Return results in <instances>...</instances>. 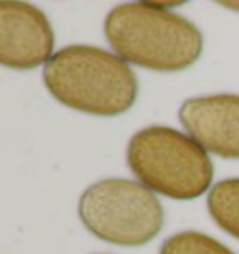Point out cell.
<instances>
[{"instance_id": "cell-1", "label": "cell", "mask_w": 239, "mask_h": 254, "mask_svg": "<svg viewBox=\"0 0 239 254\" xmlns=\"http://www.w3.org/2000/svg\"><path fill=\"white\" fill-rule=\"evenodd\" d=\"M105 36L121 60L165 73L191 67L204 47L196 24L155 2H131L111 9Z\"/></svg>"}, {"instance_id": "cell-2", "label": "cell", "mask_w": 239, "mask_h": 254, "mask_svg": "<svg viewBox=\"0 0 239 254\" xmlns=\"http://www.w3.org/2000/svg\"><path fill=\"white\" fill-rule=\"evenodd\" d=\"M43 84L58 103L92 116H120L135 105V71L118 55L92 45L60 49L45 64Z\"/></svg>"}, {"instance_id": "cell-3", "label": "cell", "mask_w": 239, "mask_h": 254, "mask_svg": "<svg viewBox=\"0 0 239 254\" xmlns=\"http://www.w3.org/2000/svg\"><path fill=\"white\" fill-rule=\"evenodd\" d=\"M127 165L142 185L174 200L198 198L213 182L207 151L172 127L152 126L135 133L127 144Z\"/></svg>"}, {"instance_id": "cell-4", "label": "cell", "mask_w": 239, "mask_h": 254, "mask_svg": "<svg viewBox=\"0 0 239 254\" xmlns=\"http://www.w3.org/2000/svg\"><path fill=\"white\" fill-rule=\"evenodd\" d=\"M79 217L90 234L120 247L146 245L165 224V209L153 190L123 178L90 185L80 194Z\"/></svg>"}, {"instance_id": "cell-5", "label": "cell", "mask_w": 239, "mask_h": 254, "mask_svg": "<svg viewBox=\"0 0 239 254\" xmlns=\"http://www.w3.org/2000/svg\"><path fill=\"white\" fill-rule=\"evenodd\" d=\"M55 32L47 15L32 4L0 2V64L26 71L53 58Z\"/></svg>"}, {"instance_id": "cell-6", "label": "cell", "mask_w": 239, "mask_h": 254, "mask_svg": "<svg viewBox=\"0 0 239 254\" xmlns=\"http://www.w3.org/2000/svg\"><path fill=\"white\" fill-rule=\"evenodd\" d=\"M178 118L206 151L223 159H239V95L191 97L179 107Z\"/></svg>"}, {"instance_id": "cell-7", "label": "cell", "mask_w": 239, "mask_h": 254, "mask_svg": "<svg viewBox=\"0 0 239 254\" xmlns=\"http://www.w3.org/2000/svg\"><path fill=\"white\" fill-rule=\"evenodd\" d=\"M207 211L219 228L239 239V178L223 180L211 187Z\"/></svg>"}, {"instance_id": "cell-8", "label": "cell", "mask_w": 239, "mask_h": 254, "mask_svg": "<svg viewBox=\"0 0 239 254\" xmlns=\"http://www.w3.org/2000/svg\"><path fill=\"white\" fill-rule=\"evenodd\" d=\"M159 254H236L215 238L202 232H179L161 245Z\"/></svg>"}, {"instance_id": "cell-9", "label": "cell", "mask_w": 239, "mask_h": 254, "mask_svg": "<svg viewBox=\"0 0 239 254\" xmlns=\"http://www.w3.org/2000/svg\"><path fill=\"white\" fill-rule=\"evenodd\" d=\"M221 6L232 9V11H239V2H221Z\"/></svg>"}]
</instances>
